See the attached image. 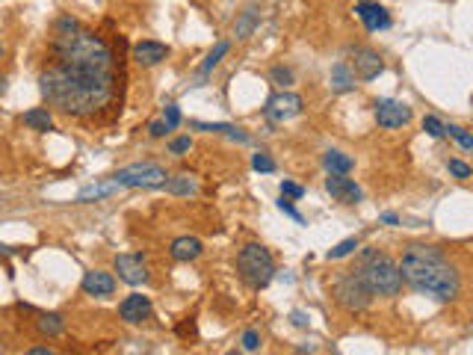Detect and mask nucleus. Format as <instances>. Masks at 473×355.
Returning <instances> with one entry per match:
<instances>
[{
  "instance_id": "1",
  "label": "nucleus",
  "mask_w": 473,
  "mask_h": 355,
  "mask_svg": "<svg viewBox=\"0 0 473 355\" xmlns=\"http://www.w3.org/2000/svg\"><path fill=\"white\" fill-rule=\"evenodd\" d=\"M39 83L50 107L89 118L115 95V54L101 36L83 30L77 18L62 15L54 24L50 62Z\"/></svg>"
},
{
  "instance_id": "2",
  "label": "nucleus",
  "mask_w": 473,
  "mask_h": 355,
  "mask_svg": "<svg viewBox=\"0 0 473 355\" xmlns=\"http://www.w3.org/2000/svg\"><path fill=\"white\" fill-rule=\"evenodd\" d=\"M399 276L405 284H411L417 293L435 296L441 302H455L462 296V269L450 261V255L438 246L414 243L402 252Z\"/></svg>"
},
{
  "instance_id": "3",
  "label": "nucleus",
  "mask_w": 473,
  "mask_h": 355,
  "mask_svg": "<svg viewBox=\"0 0 473 355\" xmlns=\"http://www.w3.org/2000/svg\"><path fill=\"white\" fill-rule=\"evenodd\" d=\"M355 273L361 276V281L367 284V291L373 296H397L402 291V276H399L397 261L379 249L364 252L361 266Z\"/></svg>"
},
{
  "instance_id": "4",
  "label": "nucleus",
  "mask_w": 473,
  "mask_h": 355,
  "mask_svg": "<svg viewBox=\"0 0 473 355\" xmlns=\"http://www.w3.org/2000/svg\"><path fill=\"white\" fill-rule=\"evenodd\" d=\"M236 273H240V278L255 287V291H261V287H266L269 281H273L275 276V261L273 255H269V249L261 246V243H246L240 249V255H236Z\"/></svg>"
},
{
  "instance_id": "5",
  "label": "nucleus",
  "mask_w": 473,
  "mask_h": 355,
  "mask_svg": "<svg viewBox=\"0 0 473 355\" xmlns=\"http://www.w3.org/2000/svg\"><path fill=\"white\" fill-rule=\"evenodd\" d=\"M331 293H334V299H337V305H343L346 311H364L367 305H370V299H373V293L367 291V284L361 281V276L352 273L349 276H341L334 281V287H331Z\"/></svg>"
},
{
  "instance_id": "6",
  "label": "nucleus",
  "mask_w": 473,
  "mask_h": 355,
  "mask_svg": "<svg viewBox=\"0 0 473 355\" xmlns=\"http://www.w3.org/2000/svg\"><path fill=\"white\" fill-rule=\"evenodd\" d=\"M166 169L157 166V163H133V166H125L118 169L113 175V181L118 187H145V190H154V187H163L166 184Z\"/></svg>"
},
{
  "instance_id": "7",
  "label": "nucleus",
  "mask_w": 473,
  "mask_h": 355,
  "mask_svg": "<svg viewBox=\"0 0 473 355\" xmlns=\"http://www.w3.org/2000/svg\"><path fill=\"white\" fill-rule=\"evenodd\" d=\"M376 122H379V128L397 130V128L411 122V107L402 104V101H394V98H382V101H376Z\"/></svg>"
},
{
  "instance_id": "8",
  "label": "nucleus",
  "mask_w": 473,
  "mask_h": 355,
  "mask_svg": "<svg viewBox=\"0 0 473 355\" xmlns=\"http://www.w3.org/2000/svg\"><path fill=\"white\" fill-rule=\"evenodd\" d=\"M384 72V60L373 47H355L352 50V74L358 80H376Z\"/></svg>"
},
{
  "instance_id": "9",
  "label": "nucleus",
  "mask_w": 473,
  "mask_h": 355,
  "mask_svg": "<svg viewBox=\"0 0 473 355\" xmlns=\"http://www.w3.org/2000/svg\"><path fill=\"white\" fill-rule=\"evenodd\" d=\"M263 113H266V118H273V122H287V118L302 113V98L296 92H281V95L266 101Z\"/></svg>"
},
{
  "instance_id": "10",
  "label": "nucleus",
  "mask_w": 473,
  "mask_h": 355,
  "mask_svg": "<svg viewBox=\"0 0 473 355\" xmlns=\"http://www.w3.org/2000/svg\"><path fill=\"white\" fill-rule=\"evenodd\" d=\"M326 190L331 193L334 201H343V205H358V201L364 198L361 187L352 178H346V175H329L326 178Z\"/></svg>"
},
{
  "instance_id": "11",
  "label": "nucleus",
  "mask_w": 473,
  "mask_h": 355,
  "mask_svg": "<svg viewBox=\"0 0 473 355\" xmlns=\"http://www.w3.org/2000/svg\"><path fill=\"white\" fill-rule=\"evenodd\" d=\"M355 15L364 21V27L370 33L391 27V15H387V9L382 4H376V0H361V4H355Z\"/></svg>"
},
{
  "instance_id": "12",
  "label": "nucleus",
  "mask_w": 473,
  "mask_h": 355,
  "mask_svg": "<svg viewBox=\"0 0 473 355\" xmlns=\"http://www.w3.org/2000/svg\"><path fill=\"white\" fill-rule=\"evenodd\" d=\"M115 273H118V278L133 284V287L148 281V266H145L142 255H118L115 258Z\"/></svg>"
},
{
  "instance_id": "13",
  "label": "nucleus",
  "mask_w": 473,
  "mask_h": 355,
  "mask_svg": "<svg viewBox=\"0 0 473 355\" xmlns=\"http://www.w3.org/2000/svg\"><path fill=\"white\" fill-rule=\"evenodd\" d=\"M118 314H122L125 323L137 326V323H142V320H148V314H151V299L142 296V293H133V296H127V299L122 302V305H118Z\"/></svg>"
},
{
  "instance_id": "14",
  "label": "nucleus",
  "mask_w": 473,
  "mask_h": 355,
  "mask_svg": "<svg viewBox=\"0 0 473 355\" xmlns=\"http://www.w3.org/2000/svg\"><path fill=\"white\" fill-rule=\"evenodd\" d=\"M166 57H169V47L163 42H154V39H145V42H139L137 47H133V60H137L139 65H145V69L163 62Z\"/></svg>"
},
{
  "instance_id": "15",
  "label": "nucleus",
  "mask_w": 473,
  "mask_h": 355,
  "mask_svg": "<svg viewBox=\"0 0 473 355\" xmlns=\"http://www.w3.org/2000/svg\"><path fill=\"white\" fill-rule=\"evenodd\" d=\"M83 291L89 296H110L115 291V278L110 273H101V269H92V273L83 276Z\"/></svg>"
},
{
  "instance_id": "16",
  "label": "nucleus",
  "mask_w": 473,
  "mask_h": 355,
  "mask_svg": "<svg viewBox=\"0 0 473 355\" xmlns=\"http://www.w3.org/2000/svg\"><path fill=\"white\" fill-rule=\"evenodd\" d=\"M201 252H205V246H201L198 237H178V240L172 243V249H169V255H172L175 261H181V264H190L201 255Z\"/></svg>"
},
{
  "instance_id": "17",
  "label": "nucleus",
  "mask_w": 473,
  "mask_h": 355,
  "mask_svg": "<svg viewBox=\"0 0 473 355\" xmlns=\"http://www.w3.org/2000/svg\"><path fill=\"white\" fill-rule=\"evenodd\" d=\"M255 27H258V6H249V9L240 12V18L234 21V36L236 39H249L251 33H255Z\"/></svg>"
},
{
  "instance_id": "18",
  "label": "nucleus",
  "mask_w": 473,
  "mask_h": 355,
  "mask_svg": "<svg viewBox=\"0 0 473 355\" xmlns=\"http://www.w3.org/2000/svg\"><path fill=\"white\" fill-rule=\"evenodd\" d=\"M331 89H334V92H349V89H355V74L349 72L346 62L331 65Z\"/></svg>"
},
{
  "instance_id": "19",
  "label": "nucleus",
  "mask_w": 473,
  "mask_h": 355,
  "mask_svg": "<svg viewBox=\"0 0 473 355\" xmlns=\"http://www.w3.org/2000/svg\"><path fill=\"white\" fill-rule=\"evenodd\" d=\"M24 125L30 130H50L54 128V115L47 113V107H33L24 113Z\"/></svg>"
},
{
  "instance_id": "20",
  "label": "nucleus",
  "mask_w": 473,
  "mask_h": 355,
  "mask_svg": "<svg viewBox=\"0 0 473 355\" xmlns=\"http://www.w3.org/2000/svg\"><path fill=\"white\" fill-rule=\"evenodd\" d=\"M323 166L329 169V175H346L352 169V157L343 151H326L323 154Z\"/></svg>"
},
{
  "instance_id": "21",
  "label": "nucleus",
  "mask_w": 473,
  "mask_h": 355,
  "mask_svg": "<svg viewBox=\"0 0 473 355\" xmlns=\"http://www.w3.org/2000/svg\"><path fill=\"white\" fill-rule=\"evenodd\" d=\"M163 187H166V193H172V196H193L198 190V184L190 175H175V178H166Z\"/></svg>"
},
{
  "instance_id": "22",
  "label": "nucleus",
  "mask_w": 473,
  "mask_h": 355,
  "mask_svg": "<svg viewBox=\"0 0 473 355\" xmlns=\"http://www.w3.org/2000/svg\"><path fill=\"white\" fill-rule=\"evenodd\" d=\"M36 329H39V334H45V337H57V334L65 332V320H62V314H42V317L36 320Z\"/></svg>"
},
{
  "instance_id": "23",
  "label": "nucleus",
  "mask_w": 473,
  "mask_h": 355,
  "mask_svg": "<svg viewBox=\"0 0 473 355\" xmlns=\"http://www.w3.org/2000/svg\"><path fill=\"white\" fill-rule=\"evenodd\" d=\"M118 190V184H95V187H86L77 193V201H92V198H104V196H113Z\"/></svg>"
},
{
  "instance_id": "24",
  "label": "nucleus",
  "mask_w": 473,
  "mask_h": 355,
  "mask_svg": "<svg viewBox=\"0 0 473 355\" xmlns=\"http://www.w3.org/2000/svg\"><path fill=\"white\" fill-rule=\"evenodd\" d=\"M355 249H358V240H355V237H349V240H341L334 249H329V261H341V258L352 255Z\"/></svg>"
},
{
  "instance_id": "25",
  "label": "nucleus",
  "mask_w": 473,
  "mask_h": 355,
  "mask_svg": "<svg viewBox=\"0 0 473 355\" xmlns=\"http://www.w3.org/2000/svg\"><path fill=\"white\" fill-rule=\"evenodd\" d=\"M444 130H447L450 137H452L455 142H459L465 151H470V148H473V137H470V133H467L465 128H459V125H444Z\"/></svg>"
},
{
  "instance_id": "26",
  "label": "nucleus",
  "mask_w": 473,
  "mask_h": 355,
  "mask_svg": "<svg viewBox=\"0 0 473 355\" xmlns=\"http://www.w3.org/2000/svg\"><path fill=\"white\" fill-rule=\"evenodd\" d=\"M228 47H231L228 42H219V45H216V47L210 50V54H207V60H205V65H201V74H207V72L213 69V65H216L219 60H222V57L228 54Z\"/></svg>"
},
{
  "instance_id": "27",
  "label": "nucleus",
  "mask_w": 473,
  "mask_h": 355,
  "mask_svg": "<svg viewBox=\"0 0 473 355\" xmlns=\"http://www.w3.org/2000/svg\"><path fill=\"white\" fill-rule=\"evenodd\" d=\"M423 130L429 133V137H435V140H441L444 133H447V130H444V122H441V118H435V115H426V118H423Z\"/></svg>"
},
{
  "instance_id": "28",
  "label": "nucleus",
  "mask_w": 473,
  "mask_h": 355,
  "mask_svg": "<svg viewBox=\"0 0 473 355\" xmlns=\"http://www.w3.org/2000/svg\"><path fill=\"white\" fill-rule=\"evenodd\" d=\"M251 166L258 169V172H275V160L266 154V151H258L255 157H251Z\"/></svg>"
},
{
  "instance_id": "29",
  "label": "nucleus",
  "mask_w": 473,
  "mask_h": 355,
  "mask_svg": "<svg viewBox=\"0 0 473 355\" xmlns=\"http://www.w3.org/2000/svg\"><path fill=\"white\" fill-rule=\"evenodd\" d=\"M269 77H273V83H278V86H284V89L293 83V72H290V69H284V65H275V69L269 72Z\"/></svg>"
},
{
  "instance_id": "30",
  "label": "nucleus",
  "mask_w": 473,
  "mask_h": 355,
  "mask_svg": "<svg viewBox=\"0 0 473 355\" xmlns=\"http://www.w3.org/2000/svg\"><path fill=\"white\" fill-rule=\"evenodd\" d=\"M190 148H193V140H190V137H178V140H172V142H169V154L183 157Z\"/></svg>"
},
{
  "instance_id": "31",
  "label": "nucleus",
  "mask_w": 473,
  "mask_h": 355,
  "mask_svg": "<svg viewBox=\"0 0 473 355\" xmlns=\"http://www.w3.org/2000/svg\"><path fill=\"white\" fill-rule=\"evenodd\" d=\"M447 169H450V175H455L459 181H467V178H470V166H467V163H462V160H450V163H447Z\"/></svg>"
},
{
  "instance_id": "32",
  "label": "nucleus",
  "mask_w": 473,
  "mask_h": 355,
  "mask_svg": "<svg viewBox=\"0 0 473 355\" xmlns=\"http://www.w3.org/2000/svg\"><path fill=\"white\" fill-rule=\"evenodd\" d=\"M163 122H166V128H169V130H175V128L181 125V110H178V104H169V107H166Z\"/></svg>"
},
{
  "instance_id": "33",
  "label": "nucleus",
  "mask_w": 473,
  "mask_h": 355,
  "mask_svg": "<svg viewBox=\"0 0 473 355\" xmlns=\"http://www.w3.org/2000/svg\"><path fill=\"white\" fill-rule=\"evenodd\" d=\"M261 346V334L255 332V329H249L246 334H243V349H249V352H255Z\"/></svg>"
},
{
  "instance_id": "34",
  "label": "nucleus",
  "mask_w": 473,
  "mask_h": 355,
  "mask_svg": "<svg viewBox=\"0 0 473 355\" xmlns=\"http://www.w3.org/2000/svg\"><path fill=\"white\" fill-rule=\"evenodd\" d=\"M281 196H290V198H302V196H305V190H302L299 184H293V181H281Z\"/></svg>"
},
{
  "instance_id": "35",
  "label": "nucleus",
  "mask_w": 473,
  "mask_h": 355,
  "mask_svg": "<svg viewBox=\"0 0 473 355\" xmlns=\"http://www.w3.org/2000/svg\"><path fill=\"white\" fill-rule=\"evenodd\" d=\"M278 208H281L287 216H290V219H296V222H305V219H302V213H299V210H296V208H293V205H290V201H287L284 196H281V201H278Z\"/></svg>"
},
{
  "instance_id": "36",
  "label": "nucleus",
  "mask_w": 473,
  "mask_h": 355,
  "mask_svg": "<svg viewBox=\"0 0 473 355\" xmlns=\"http://www.w3.org/2000/svg\"><path fill=\"white\" fill-rule=\"evenodd\" d=\"M290 320H293V326H299V329H305V326H308V314H305V311H293Z\"/></svg>"
},
{
  "instance_id": "37",
  "label": "nucleus",
  "mask_w": 473,
  "mask_h": 355,
  "mask_svg": "<svg viewBox=\"0 0 473 355\" xmlns=\"http://www.w3.org/2000/svg\"><path fill=\"white\" fill-rule=\"evenodd\" d=\"M166 122H151V128H148V133H151V137H166Z\"/></svg>"
},
{
  "instance_id": "38",
  "label": "nucleus",
  "mask_w": 473,
  "mask_h": 355,
  "mask_svg": "<svg viewBox=\"0 0 473 355\" xmlns=\"http://www.w3.org/2000/svg\"><path fill=\"white\" fill-rule=\"evenodd\" d=\"M379 219H382L384 225H399V216H397V213H382Z\"/></svg>"
},
{
  "instance_id": "39",
  "label": "nucleus",
  "mask_w": 473,
  "mask_h": 355,
  "mask_svg": "<svg viewBox=\"0 0 473 355\" xmlns=\"http://www.w3.org/2000/svg\"><path fill=\"white\" fill-rule=\"evenodd\" d=\"M27 355H57V352H54V349H47V346H33Z\"/></svg>"
},
{
  "instance_id": "40",
  "label": "nucleus",
  "mask_w": 473,
  "mask_h": 355,
  "mask_svg": "<svg viewBox=\"0 0 473 355\" xmlns=\"http://www.w3.org/2000/svg\"><path fill=\"white\" fill-rule=\"evenodd\" d=\"M228 355H240V352H236V349H231V352H228Z\"/></svg>"
},
{
  "instance_id": "41",
  "label": "nucleus",
  "mask_w": 473,
  "mask_h": 355,
  "mask_svg": "<svg viewBox=\"0 0 473 355\" xmlns=\"http://www.w3.org/2000/svg\"><path fill=\"white\" fill-rule=\"evenodd\" d=\"M0 57H4V45H0Z\"/></svg>"
}]
</instances>
